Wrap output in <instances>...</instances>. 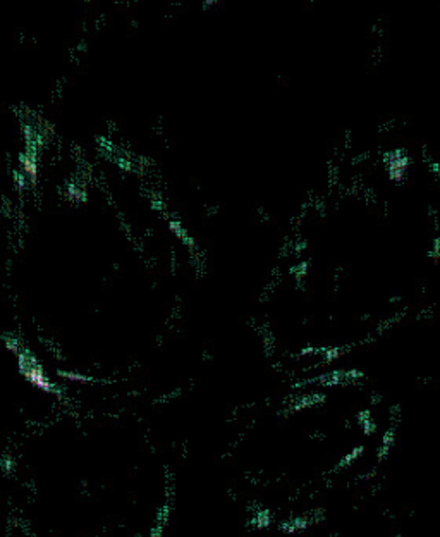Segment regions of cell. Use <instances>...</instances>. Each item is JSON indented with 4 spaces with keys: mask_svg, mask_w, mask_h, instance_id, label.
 Wrapping results in <instances>:
<instances>
[{
    "mask_svg": "<svg viewBox=\"0 0 440 537\" xmlns=\"http://www.w3.org/2000/svg\"><path fill=\"white\" fill-rule=\"evenodd\" d=\"M21 166H22V171H24L26 178H30L31 181H36L38 167H36V162H34V157L31 154H24L21 157Z\"/></svg>",
    "mask_w": 440,
    "mask_h": 537,
    "instance_id": "obj_1",
    "label": "cell"
},
{
    "mask_svg": "<svg viewBox=\"0 0 440 537\" xmlns=\"http://www.w3.org/2000/svg\"><path fill=\"white\" fill-rule=\"evenodd\" d=\"M168 226H170V229L174 231V233L178 234V236L184 238V240H188V238H186V233H184V231H182V227H180V224H179L178 221H170V222H168Z\"/></svg>",
    "mask_w": 440,
    "mask_h": 537,
    "instance_id": "obj_2",
    "label": "cell"
}]
</instances>
